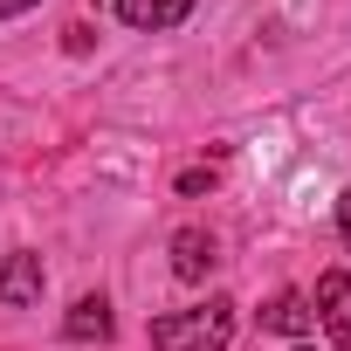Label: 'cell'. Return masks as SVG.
I'll return each instance as SVG.
<instances>
[{
    "instance_id": "5b68a950",
    "label": "cell",
    "mask_w": 351,
    "mask_h": 351,
    "mask_svg": "<svg viewBox=\"0 0 351 351\" xmlns=\"http://www.w3.org/2000/svg\"><path fill=\"white\" fill-rule=\"evenodd\" d=\"M262 330H276V337H317V310H310V296L303 289H282L269 310H262Z\"/></svg>"
},
{
    "instance_id": "30bf717a",
    "label": "cell",
    "mask_w": 351,
    "mask_h": 351,
    "mask_svg": "<svg viewBox=\"0 0 351 351\" xmlns=\"http://www.w3.org/2000/svg\"><path fill=\"white\" fill-rule=\"evenodd\" d=\"M296 351H317V344H296Z\"/></svg>"
},
{
    "instance_id": "ba28073f",
    "label": "cell",
    "mask_w": 351,
    "mask_h": 351,
    "mask_svg": "<svg viewBox=\"0 0 351 351\" xmlns=\"http://www.w3.org/2000/svg\"><path fill=\"white\" fill-rule=\"evenodd\" d=\"M337 234H344V248H351V186H344V200H337Z\"/></svg>"
},
{
    "instance_id": "7a4b0ae2",
    "label": "cell",
    "mask_w": 351,
    "mask_h": 351,
    "mask_svg": "<svg viewBox=\"0 0 351 351\" xmlns=\"http://www.w3.org/2000/svg\"><path fill=\"white\" fill-rule=\"evenodd\" d=\"M42 282H49V269H42L35 248H14L8 262H0V303H8V310H35L42 303Z\"/></svg>"
},
{
    "instance_id": "8992f818",
    "label": "cell",
    "mask_w": 351,
    "mask_h": 351,
    "mask_svg": "<svg viewBox=\"0 0 351 351\" xmlns=\"http://www.w3.org/2000/svg\"><path fill=\"white\" fill-rule=\"evenodd\" d=\"M214 262L221 255H214V234L207 228H180V234H172V276H180V282H207Z\"/></svg>"
},
{
    "instance_id": "3957f363",
    "label": "cell",
    "mask_w": 351,
    "mask_h": 351,
    "mask_svg": "<svg viewBox=\"0 0 351 351\" xmlns=\"http://www.w3.org/2000/svg\"><path fill=\"white\" fill-rule=\"evenodd\" d=\"M310 310H317V324L330 330V344H344V351H351V276H344V269L317 276V296H310Z\"/></svg>"
},
{
    "instance_id": "277c9868",
    "label": "cell",
    "mask_w": 351,
    "mask_h": 351,
    "mask_svg": "<svg viewBox=\"0 0 351 351\" xmlns=\"http://www.w3.org/2000/svg\"><path fill=\"white\" fill-rule=\"evenodd\" d=\"M193 14V0H117V21L138 28V35H165Z\"/></svg>"
},
{
    "instance_id": "6da1fadb",
    "label": "cell",
    "mask_w": 351,
    "mask_h": 351,
    "mask_svg": "<svg viewBox=\"0 0 351 351\" xmlns=\"http://www.w3.org/2000/svg\"><path fill=\"white\" fill-rule=\"evenodd\" d=\"M234 344V303L207 296L200 310H165L152 317V351H228Z\"/></svg>"
},
{
    "instance_id": "52a82bcc",
    "label": "cell",
    "mask_w": 351,
    "mask_h": 351,
    "mask_svg": "<svg viewBox=\"0 0 351 351\" xmlns=\"http://www.w3.org/2000/svg\"><path fill=\"white\" fill-rule=\"evenodd\" d=\"M110 330H117V317H110L104 296H76V310L62 317V337H69V344H104Z\"/></svg>"
},
{
    "instance_id": "9c48e42d",
    "label": "cell",
    "mask_w": 351,
    "mask_h": 351,
    "mask_svg": "<svg viewBox=\"0 0 351 351\" xmlns=\"http://www.w3.org/2000/svg\"><path fill=\"white\" fill-rule=\"evenodd\" d=\"M28 8H42V0H0V21H14V14H28Z\"/></svg>"
}]
</instances>
